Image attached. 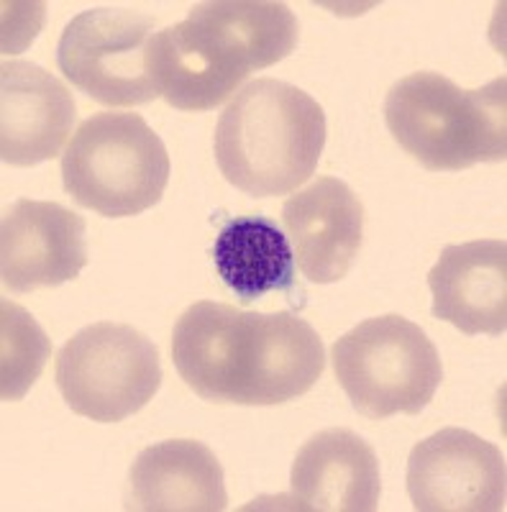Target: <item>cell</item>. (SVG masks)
I'll list each match as a JSON object with an SVG mask.
<instances>
[{"mask_svg": "<svg viewBox=\"0 0 507 512\" xmlns=\"http://www.w3.org/2000/svg\"><path fill=\"white\" fill-rule=\"evenodd\" d=\"M300 272L315 285L344 280L362 249L364 205L344 180L318 177L282 205Z\"/></svg>", "mask_w": 507, "mask_h": 512, "instance_id": "12", "label": "cell"}, {"mask_svg": "<svg viewBox=\"0 0 507 512\" xmlns=\"http://www.w3.org/2000/svg\"><path fill=\"white\" fill-rule=\"evenodd\" d=\"M292 507L305 512H372L382 479L374 448L349 428H328L300 446L290 474Z\"/></svg>", "mask_w": 507, "mask_h": 512, "instance_id": "13", "label": "cell"}, {"mask_svg": "<svg viewBox=\"0 0 507 512\" xmlns=\"http://www.w3.org/2000/svg\"><path fill=\"white\" fill-rule=\"evenodd\" d=\"M0 323H3V369H0L3 390L0 395L6 402H13L21 400L44 372V364L52 354V341L41 331L39 323L13 300H3Z\"/></svg>", "mask_w": 507, "mask_h": 512, "instance_id": "17", "label": "cell"}, {"mask_svg": "<svg viewBox=\"0 0 507 512\" xmlns=\"http://www.w3.org/2000/svg\"><path fill=\"white\" fill-rule=\"evenodd\" d=\"M0 157L11 167H36L59 157L77 121L62 80L34 62L0 67Z\"/></svg>", "mask_w": 507, "mask_h": 512, "instance_id": "11", "label": "cell"}, {"mask_svg": "<svg viewBox=\"0 0 507 512\" xmlns=\"http://www.w3.org/2000/svg\"><path fill=\"white\" fill-rule=\"evenodd\" d=\"M505 489V456L477 433L443 428L410 451L408 495L415 510L502 512Z\"/></svg>", "mask_w": 507, "mask_h": 512, "instance_id": "9", "label": "cell"}, {"mask_svg": "<svg viewBox=\"0 0 507 512\" xmlns=\"http://www.w3.org/2000/svg\"><path fill=\"white\" fill-rule=\"evenodd\" d=\"M331 354L341 390L369 420L423 413L441 387L438 349L403 315L364 320L338 338Z\"/></svg>", "mask_w": 507, "mask_h": 512, "instance_id": "6", "label": "cell"}, {"mask_svg": "<svg viewBox=\"0 0 507 512\" xmlns=\"http://www.w3.org/2000/svg\"><path fill=\"white\" fill-rule=\"evenodd\" d=\"M54 379L72 413L118 423L152 402L162 364L152 338L126 323L100 320L59 349Z\"/></svg>", "mask_w": 507, "mask_h": 512, "instance_id": "7", "label": "cell"}, {"mask_svg": "<svg viewBox=\"0 0 507 512\" xmlns=\"http://www.w3.org/2000/svg\"><path fill=\"white\" fill-rule=\"evenodd\" d=\"M169 154L139 113H95L62 154V185L77 205L105 218L139 216L162 200Z\"/></svg>", "mask_w": 507, "mask_h": 512, "instance_id": "5", "label": "cell"}, {"mask_svg": "<svg viewBox=\"0 0 507 512\" xmlns=\"http://www.w3.org/2000/svg\"><path fill=\"white\" fill-rule=\"evenodd\" d=\"M326 146L321 103L290 82L259 77L226 105L216 126V164L254 198L290 195L315 175Z\"/></svg>", "mask_w": 507, "mask_h": 512, "instance_id": "3", "label": "cell"}, {"mask_svg": "<svg viewBox=\"0 0 507 512\" xmlns=\"http://www.w3.org/2000/svg\"><path fill=\"white\" fill-rule=\"evenodd\" d=\"M88 264L85 221L75 210L44 200H18L0 228V277L11 292L72 282Z\"/></svg>", "mask_w": 507, "mask_h": 512, "instance_id": "10", "label": "cell"}, {"mask_svg": "<svg viewBox=\"0 0 507 512\" xmlns=\"http://www.w3.org/2000/svg\"><path fill=\"white\" fill-rule=\"evenodd\" d=\"M136 512H223L228 507L223 466L205 443L190 438L144 448L131 466Z\"/></svg>", "mask_w": 507, "mask_h": 512, "instance_id": "15", "label": "cell"}, {"mask_svg": "<svg viewBox=\"0 0 507 512\" xmlns=\"http://www.w3.org/2000/svg\"><path fill=\"white\" fill-rule=\"evenodd\" d=\"M392 139L428 172L507 159V80L464 90L438 72H413L385 100Z\"/></svg>", "mask_w": 507, "mask_h": 512, "instance_id": "4", "label": "cell"}, {"mask_svg": "<svg viewBox=\"0 0 507 512\" xmlns=\"http://www.w3.org/2000/svg\"><path fill=\"white\" fill-rule=\"evenodd\" d=\"M154 18L131 8H93L70 21L57 47L62 75L80 93L108 108H131L162 98L149 49Z\"/></svg>", "mask_w": 507, "mask_h": 512, "instance_id": "8", "label": "cell"}, {"mask_svg": "<svg viewBox=\"0 0 507 512\" xmlns=\"http://www.w3.org/2000/svg\"><path fill=\"white\" fill-rule=\"evenodd\" d=\"M300 24L285 3L210 0L157 31L149 67L159 95L177 111H213L257 70L290 57Z\"/></svg>", "mask_w": 507, "mask_h": 512, "instance_id": "2", "label": "cell"}, {"mask_svg": "<svg viewBox=\"0 0 507 512\" xmlns=\"http://www.w3.org/2000/svg\"><path fill=\"white\" fill-rule=\"evenodd\" d=\"M433 318L467 336H502L507 328V244L479 239L451 244L428 272Z\"/></svg>", "mask_w": 507, "mask_h": 512, "instance_id": "14", "label": "cell"}, {"mask_svg": "<svg viewBox=\"0 0 507 512\" xmlns=\"http://www.w3.org/2000/svg\"><path fill=\"white\" fill-rule=\"evenodd\" d=\"M172 361L182 382L218 405H282L308 395L326 349L308 320L200 300L177 318Z\"/></svg>", "mask_w": 507, "mask_h": 512, "instance_id": "1", "label": "cell"}, {"mask_svg": "<svg viewBox=\"0 0 507 512\" xmlns=\"http://www.w3.org/2000/svg\"><path fill=\"white\" fill-rule=\"evenodd\" d=\"M213 262L223 285L241 305L295 287V251L282 228L264 216H239L223 223L213 244Z\"/></svg>", "mask_w": 507, "mask_h": 512, "instance_id": "16", "label": "cell"}]
</instances>
